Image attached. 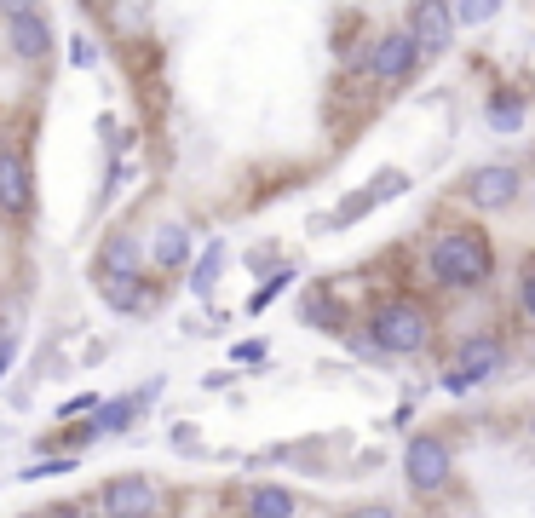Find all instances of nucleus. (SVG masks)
Segmentation results:
<instances>
[{
  "label": "nucleus",
  "mask_w": 535,
  "mask_h": 518,
  "mask_svg": "<svg viewBox=\"0 0 535 518\" xmlns=\"http://www.w3.org/2000/svg\"><path fill=\"white\" fill-rule=\"evenodd\" d=\"M426 271L432 283L449 288V294H478L495 277V242L478 219H461V225H443L432 242H426Z\"/></svg>",
  "instance_id": "1"
},
{
  "label": "nucleus",
  "mask_w": 535,
  "mask_h": 518,
  "mask_svg": "<svg viewBox=\"0 0 535 518\" xmlns=\"http://www.w3.org/2000/svg\"><path fill=\"white\" fill-rule=\"evenodd\" d=\"M369 340H374V352H386V357H420L432 346V311L420 300H409V294H386L369 311Z\"/></svg>",
  "instance_id": "2"
},
{
  "label": "nucleus",
  "mask_w": 535,
  "mask_h": 518,
  "mask_svg": "<svg viewBox=\"0 0 535 518\" xmlns=\"http://www.w3.org/2000/svg\"><path fill=\"white\" fill-rule=\"evenodd\" d=\"M420 64H426V52H420V41L409 35V24H403V29H386V35H374L369 52H363V70H369V81L380 87V93L409 87Z\"/></svg>",
  "instance_id": "3"
},
{
  "label": "nucleus",
  "mask_w": 535,
  "mask_h": 518,
  "mask_svg": "<svg viewBox=\"0 0 535 518\" xmlns=\"http://www.w3.org/2000/svg\"><path fill=\"white\" fill-rule=\"evenodd\" d=\"M403 478H409L415 495L449 490V478H455V449H449V438H443V432H415V438L403 444Z\"/></svg>",
  "instance_id": "4"
},
{
  "label": "nucleus",
  "mask_w": 535,
  "mask_h": 518,
  "mask_svg": "<svg viewBox=\"0 0 535 518\" xmlns=\"http://www.w3.org/2000/svg\"><path fill=\"white\" fill-rule=\"evenodd\" d=\"M501 369H507V340H501V334H489V329H478V334H466L461 346H455V369L443 375V386H449V392H466V386L495 380Z\"/></svg>",
  "instance_id": "5"
},
{
  "label": "nucleus",
  "mask_w": 535,
  "mask_h": 518,
  "mask_svg": "<svg viewBox=\"0 0 535 518\" xmlns=\"http://www.w3.org/2000/svg\"><path fill=\"white\" fill-rule=\"evenodd\" d=\"M0 219H6V225L35 219V167H29V156L12 150V144H0Z\"/></svg>",
  "instance_id": "6"
},
{
  "label": "nucleus",
  "mask_w": 535,
  "mask_h": 518,
  "mask_svg": "<svg viewBox=\"0 0 535 518\" xmlns=\"http://www.w3.org/2000/svg\"><path fill=\"white\" fill-rule=\"evenodd\" d=\"M518 196H524V173L512 162H484L466 173V202L478 213H507Z\"/></svg>",
  "instance_id": "7"
},
{
  "label": "nucleus",
  "mask_w": 535,
  "mask_h": 518,
  "mask_svg": "<svg viewBox=\"0 0 535 518\" xmlns=\"http://www.w3.org/2000/svg\"><path fill=\"white\" fill-rule=\"evenodd\" d=\"M167 507V490L150 472H121L104 484V513L110 518H156Z\"/></svg>",
  "instance_id": "8"
},
{
  "label": "nucleus",
  "mask_w": 535,
  "mask_h": 518,
  "mask_svg": "<svg viewBox=\"0 0 535 518\" xmlns=\"http://www.w3.org/2000/svg\"><path fill=\"white\" fill-rule=\"evenodd\" d=\"M455 29H461L455 0H415V6H409V35L420 41L426 58H443V52L455 47Z\"/></svg>",
  "instance_id": "9"
},
{
  "label": "nucleus",
  "mask_w": 535,
  "mask_h": 518,
  "mask_svg": "<svg viewBox=\"0 0 535 518\" xmlns=\"http://www.w3.org/2000/svg\"><path fill=\"white\" fill-rule=\"evenodd\" d=\"M6 47H12V58H18V64H47L52 47H58V35H52L47 12L12 18V24H6Z\"/></svg>",
  "instance_id": "10"
},
{
  "label": "nucleus",
  "mask_w": 535,
  "mask_h": 518,
  "mask_svg": "<svg viewBox=\"0 0 535 518\" xmlns=\"http://www.w3.org/2000/svg\"><path fill=\"white\" fill-rule=\"evenodd\" d=\"M403 190H409V173H403V167H386V173H380V179H374L369 190H357V196H346V202L334 208V219H328V225L340 231V225H351V219H363L369 208H380L386 196H403Z\"/></svg>",
  "instance_id": "11"
},
{
  "label": "nucleus",
  "mask_w": 535,
  "mask_h": 518,
  "mask_svg": "<svg viewBox=\"0 0 535 518\" xmlns=\"http://www.w3.org/2000/svg\"><path fill=\"white\" fill-rule=\"evenodd\" d=\"M190 248H196L190 231L179 219H167V225H156V236H150V265H156V271H179L190 259Z\"/></svg>",
  "instance_id": "12"
},
{
  "label": "nucleus",
  "mask_w": 535,
  "mask_h": 518,
  "mask_svg": "<svg viewBox=\"0 0 535 518\" xmlns=\"http://www.w3.org/2000/svg\"><path fill=\"white\" fill-rule=\"evenodd\" d=\"M139 242L127 231H110L104 236V248H98V277H139Z\"/></svg>",
  "instance_id": "13"
},
{
  "label": "nucleus",
  "mask_w": 535,
  "mask_h": 518,
  "mask_svg": "<svg viewBox=\"0 0 535 518\" xmlns=\"http://www.w3.org/2000/svg\"><path fill=\"white\" fill-rule=\"evenodd\" d=\"M242 513H248V518H294V513H300V495L288 490V484H254Z\"/></svg>",
  "instance_id": "14"
},
{
  "label": "nucleus",
  "mask_w": 535,
  "mask_h": 518,
  "mask_svg": "<svg viewBox=\"0 0 535 518\" xmlns=\"http://www.w3.org/2000/svg\"><path fill=\"white\" fill-rule=\"evenodd\" d=\"M98 294H104V300H110V306L116 311H127V317H139L144 306H150V294H144V277H98Z\"/></svg>",
  "instance_id": "15"
},
{
  "label": "nucleus",
  "mask_w": 535,
  "mask_h": 518,
  "mask_svg": "<svg viewBox=\"0 0 535 518\" xmlns=\"http://www.w3.org/2000/svg\"><path fill=\"white\" fill-rule=\"evenodd\" d=\"M484 121L495 127V133H518V127H524V93L501 87V93L484 104Z\"/></svg>",
  "instance_id": "16"
},
{
  "label": "nucleus",
  "mask_w": 535,
  "mask_h": 518,
  "mask_svg": "<svg viewBox=\"0 0 535 518\" xmlns=\"http://www.w3.org/2000/svg\"><path fill=\"white\" fill-rule=\"evenodd\" d=\"M139 403H144L139 392H133V398H104V403H98V415H93V432H98V438H110V432H127Z\"/></svg>",
  "instance_id": "17"
},
{
  "label": "nucleus",
  "mask_w": 535,
  "mask_h": 518,
  "mask_svg": "<svg viewBox=\"0 0 535 518\" xmlns=\"http://www.w3.org/2000/svg\"><path fill=\"white\" fill-rule=\"evenodd\" d=\"M294 277H300V271H294V265H282V271H271V283H259L254 294H248V311H265V306H277L282 294H288V288H294Z\"/></svg>",
  "instance_id": "18"
},
{
  "label": "nucleus",
  "mask_w": 535,
  "mask_h": 518,
  "mask_svg": "<svg viewBox=\"0 0 535 518\" xmlns=\"http://www.w3.org/2000/svg\"><path fill=\"white\" fill-rule=\"evenodd\" d=\"M518 311H524V323H535V254L518 259Z\"/></svg>",
  "instance_id": "19"
},
{
  "label": "nucleus",
  "mask_w": 535,
  "mask_h": 518,
  "mask_svg": "<svg viewBox=\"0 0 535 518\" xmlns=\"http://www.w3.org/2000/svg\"><path fill=\"white\" fill-rule=\"evenodd\" d=\"M219 259H225V248H219V242H213L208 254L196 259V277H190V288H196V294H208V288H213V277H219Z\"/></svg>",
  "instance_id": "20"
},
{
  "label": "nucleus",
  "mask_w": 535,
  "mask_h": 518,
  "mask_svg": "<svg viewBox=\"0 0 535 518\" xmlns=\"http://www.w3.org/2000/svg\"><path fill=\"white\" fill-rule=\"evenodd\" d=\"M495 6H501V0H455V18H461L466 29H478V24L495 18Z\"/></svg>",
  "instance_id": "21"
},
{
  "label": "nucleus",
  "mask_w": 535,
  "mask_h": 518,
  "mask_svg": "<svg viewBox=\"0 0 535 518\" xmlns=\"http://www.w3.org/2000/svg\"><path fill=\"white\" fill-rule=\"evenodd\" d=\"M29 12H41V0H0V24H12V18H29Z\"/></svg>",
  "instance_id": "22"
},
{
  "label": "nucleus",
  "mask_w": 535,
  "mask_h": 518,
  "mask_svg": "<svg viewBox=\"0 0 535 518\" xmlns=\"http://www.w3.org/2000/svg\"><path fill=\"white\" fill-rule=\"evenodd\" d=\"M346 518H403V513H397L392 501H363V507H351Z\"/></svg>",
  "instance_id": "23"
},
{
  "label": "nucleus",
  "mask_w": 535,
  "mask_h": 518,
  "mask_svg": "<svg viewBox=\"0 0 535 518\" xmlns=\"http://www.w3.org/2000/svg\"><path fill=\"white\" fill-rule=\"evenodd\" d=\"M231 357H236V363H265V357H271V346H265V340H242Z\"/></svg>",
  "instance_id": "24"
},
{
  "label": "nucleus",
  "mask_w": 535,
  "mask_h": 518,
  "mask_svg": "<svg viewBox=\"0 0 535 518\" xmlns=\"http://www.w3.org/2000/svg\"><path fill=\"white\" fill-rule=\"evenodd\" d=\"M70 64L75 70H87V64H93V47H87V41H70Z\"/></svg>",
  "instance_id": "25"
},
{
  "label": "nucleus",
  "mask_w": 535,
  "mask_h": 518,
  "mask_svg": "<svg viewBox=\"0 0 535 518\" xmlns=\"http://www.w3.org/2000/svg\"><path fill=\"white\" fill-rule=\"evenodd\" d=\"M12 357H18V340L6 334V340H0V380H6V369H12Z\"/></svg>",
  "instance_id": "26"
},
{
  "label": "nucleus",
  "mask_w": 535,
  "mask_h": 518,
  "mask_svg": "<svg viewBox=\"0 0 535 518\" xmlns=\"http://www.w3.org/2000/svg\"><path fill=\"white\" fill-rule=\"evenodd\" d=\"M0 340H6V311H0Z\"/></svg>",
  "instance_id": "27"
},
{
  "label": "nucleus",
  "mask_w": 535,
  "mask_h": 518,
  "mask_svg": "<svg viewBox=\"0 0 535 518\" xmlns=\"http://www.w3.org/2000/svg\"><path fill=\"white\" fill-rule=\"evenodd\" d=\"M81 6H104V0H81Z\"/></svg>",
  "instance_id": "28"
},
{
  "label": "nucleus",
  "mask_w": 535,
  "mask_h": 518,
  "mask_svg": "<svg viewBox=\"0 0 535 518\" xmlns=\"http://www.w3.org/2000/svg\"><path fill=\"white\" fill-rule=\"evenodd\" d=\"M24 518H47V513H24Z\"/></svg>",
  "instance_id": "29"
},
{
  "label": "nucleus",
  "mask_w": 535,
  "mask_h": 518,
  "mask_svg": "<svg viewBox=\"0 0 535 518\" xmlns=\"http://www.w3.org/2000/svg\"><path fill=\"white\" fill-rule=\"evenodd\" d=\"M530 190H535V185H530Z\"/></svg>",
  "instance_id": "30"
}]
</instances>
